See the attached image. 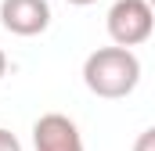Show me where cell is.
Masks as SVG:
<instances>
[{
    "label": "cell",
    "instance_id": "1",
    "mask_svg": "<svg viewBox=\"0 0 155 151\" xmlns=\"http://www.w3.org/2000/svg\"><path fill=\"white\" fill-rule=\"evenodd\" d=\"M83 83L90 94L105 97V101H119L130 97L141 83V61L130 47H97L94 54H87L83 61Z\"/></svg>",
    "mask_w": 155,
    "mask_h": 151
},
{
    "label": "cell",
    "instance_id": "2",
    "mask_svg": "<svg viewBox=\"0 0 155 151\" xmlns=\"http://www.w3.org/2000/svg\"><path fill=\"white\" fill-rule=\"evenodd\" d=\"M108 36L119 47H137L155 33V7L148 0H116L105 14Z\"/></svg>",
    "mask_w": 155,
    "mask_h": 151
},
{
    "label": "cell",
    "instance_id": "3",
    "mask_svg": "<svg viewBox=\"0 0 155 151\" xmlns=\"http://www.w3.org/2000/svg\"><path fill=\"white\" fill-rule=\"evenodd\" d=\"M33 148L36 151H87L76 122L61 112H47L33 122Z\"/></svg>",
    "mask_w": 155,
    "mask_h": 151
},
{
    "label": "cell",
    "instance_id": "4",
    "mask_svg": "<svg viewBox=\"0 0 155 151\" xmlns=\"http://www.w3.org/2000/svg\"><path fill=\"white\" fill-rule=\"evenodd\" d=\"M0 25L15 36H40L51 25L47 0H0Z\"/></svg>",
    "mask_w": 155,
    "mask_h": 151
},
{
    "label": "cell",
    "instance_id": "5",
    "mask_svg": "<svg viewBox=\"0 0 155 151\" xmlns=\"http://www.w3.org/2000/svg\"><path fill=\"white\" fill-rule=\"evenodd\" d=\"M0 151H22V140L11 130H4V126H0Z\"/></svg>",
    "mask_w": 155,
    "mask_h": 151
},
{
    "label": "cell",
    "instance_id": "6",
    "mask_svg": "<svg viewBox=\"0 0 155 151\" xmlns=\"http://www.w3.org/2000/svg\"><path fill=\"white\" fill-rule=\"evenodd\" d=\"M134 151H155V126H152V130H144V133L134 140Z\"/></svg>",
    "mask_w": 155,
    "mask_h": 151
},
{
    "label": "cell",
    "instance_id": "7",
    "mask_svg": "<svg viewBox=\"0 0 155 151\" xmlns=\"http://www.w3.org/2000/svg\"><path fill=\"white\" fill-rule=\"evenodd\" d=\"M7 72V54H4V50H0V76Z\"/></svg>",
    "mask_w": 155,
    "mask_h": 151
},
{
    "label": "cell",
    "instance_id": "8",
    "mask_svg": "<svg viewBox=\"0 0 155 151\" xmlns=\"http://www.w3.org/2000/svg\"><path fill=\"white\" fill-rule=\"evenodd\" d=\"M69 4H76V7H87V4H94V0H69Z\"/></svg>",
    "mask_w": 155,
    "mask_h": 151
},
{
    "label": "cell",
    "instance_id": "9",
    "mask_svg": "<svg viewBox=\"0 0 155 151\" xmlns=\"http://www.w3.org/2000/svg\"><path fill=\"white\" fill-rule=\"evenodd\" d=\"M148 4H152V7H155V0H148Z\"/></svg>",
    "mask_w": 155,
    "mask_h": 151
}]
</instances>
